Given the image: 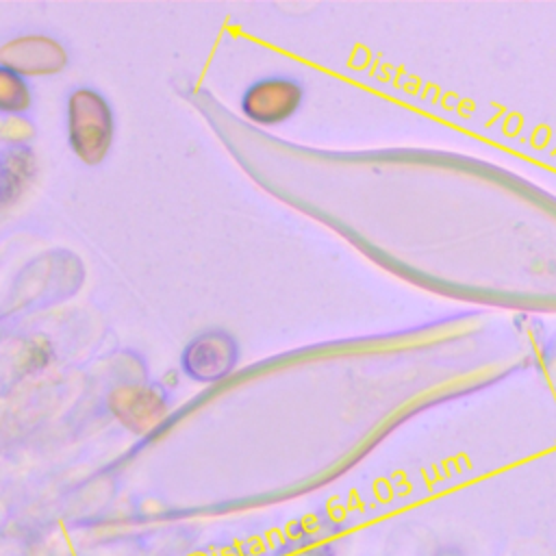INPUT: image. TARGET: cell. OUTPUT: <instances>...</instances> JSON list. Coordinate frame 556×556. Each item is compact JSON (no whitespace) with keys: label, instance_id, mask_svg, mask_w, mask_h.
I'll return each instance as SVG.
<instances>
[{"label":"cell","instance_id":"obj_1","mask_svg":"<svg viewBox=\"0 0 556 556\" xmlns=\"http://www.w3.org/2000/svg\"><path fill=\"white\" fill-rule=\"evenodd\" d=\"M113 111L102 93L89 87H78L67 98V141L74 154L87 163L98 165L113 143Z\"/></svg>","mask_w":556,"mask_h":556},{"label":"cell","instance_id":"obj_2","mask_svg":"<svg viewBox=\"0 0 556 556\" xmlns=\"http://www.w3.org/2000/svg\"><path fill=\"white\" fill-rule=\"evenodd\" d=\"M304 89L289 76H269L256 80L241 96V111L248 119L261 126L287 122L302 104Z\"/></svg>","mask_w":556,"mask_h":556},{"label":"cell","instance_id":"obj_3","mask_svg":"<svg viewBox=\"0 0 556 556\" xmlns=\"http://www.w3.org/2000/svg\"><path fill=\"white\" fill-rule=\"evenodd\" d=\"M239 361V348L232 334L224 330H206L193 337L182 356V371L195 382H217L226 378Z\"/></svg>","mask_w":556,"mask_h":556},{"label":"cell","instance_id":"obj_4","mask_svg":"<svg viewBox=\"0 0 556 556\" xmlns=\"http://www.w3.org/2000/svg\"><path fill=\"white\" fill-rule=\"evenodd\" d=\"M0 65L26 76H50L67 65L65 48L48 35H22L0 46Z\"/></svg>","mask_w":556,"mask_h":556},{"label":"cell","instance_id":"obj_5","mask_svg":"<svg viewBox=\"0 0 556 556\" xmlns=\"http://www.w3.org/2000/svg\"><path fill=\"white\" fill-rule=\"evenodd\" d=\"M113 417L135 434L154 432L167 417L165 397L146 384H119L109 395Z\"/></svg>","mask_w":556,"mask_h":556},{"label":"cell","instance_id":"obj_6","mask_svg":"<svg viewBox=\"0 0 556 556\" xmlns=\"http://www.w3.org/2000/svg\"><path fill=\"white\" fill-rule=\"evenodd\" d=\"M33 96L28 80L11 67L0 65V113L20 115L30 109Z\"/></svg>","mask_w":556,"mask_h":556},{"label":"cell","instance_id":"obj_7","mask_svg":"<svg viewBox=\"0 0 556 556\" xmlns=\"http://www.w3.org/2000/svg\"><path fill=\"white\" fill-rule=\"evenodd\" d=\"M33 172V159L30 152L20 148L13 150L9 154V169H2V187L0 191H17L22 187V182L28 178V174Z\"/></svg>","mask_w":556,"mask_h":556},{"label":"cell","instance_id":"obj_8","mask_svg":"<svg viewBox=\"0 0 556 556\" xmlns=\"http://www.w3.org/2000/svg\"><path fill=\"white\" fill-rule=\"evenodd\" d=\"M33 137V126L17 117V115H7L0 117V141H11V143H20Z\"/></svg>","mask_w":556,"mask_h":556},{"label":"cell","instance_id":"obj_9","mask_svg":"<svg viewBox=\"0 0 556 556\" xmlns=\"http://www.w3.org/2000/svg\"><path fill=\"white\" fill-rule=\"evenodd\" d=\"M308 556H330L328 552H313V554H308Z\"/></svg>","mask_w":556,"mask_h":556}]
</instances>
